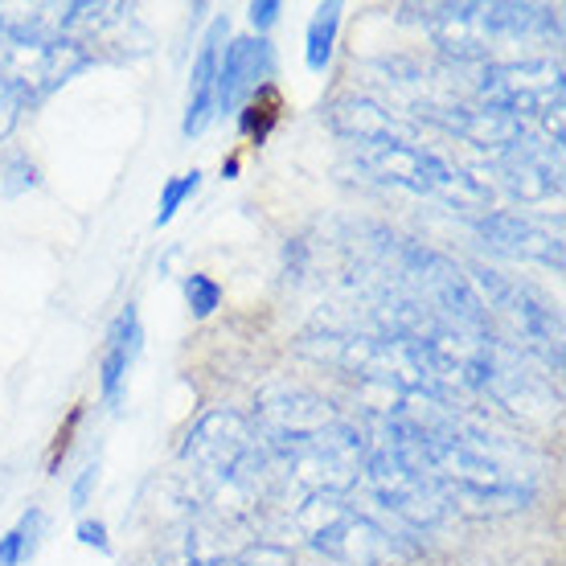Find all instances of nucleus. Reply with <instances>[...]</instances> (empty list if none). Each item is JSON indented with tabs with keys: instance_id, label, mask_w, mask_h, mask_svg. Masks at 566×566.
Segmentation results:
<instances>
[{
	"instance_id": "obj_1",
	"label": "nucleus",
	"mask_w": 566,
	"mask_h": 566,
	"mask_svg": "<svg viewBox=\"0 0 566 566\" xmlns=\"http://www.w3.org/2000/svg\"><path fill=\"white\" fill-rule=\"evenodd\" d=\"M386 439L436 484L448 510H525L534 496L530 472L505 460L493 436H484L481 427L407 407L386 419Z\"/></svg>"
},
{
	"instance_id": "obj_2",
	"label": "nucleus",
	"mask_w": 566,
	"mask_h": 566,
	"mask_svg": "<svg viewBox=\"0 0 566 566\" xmlns=\"http://www.w3.org/2000/svg\"><path fill=\"white\" fill-rule=\"evenodd\" d=\"M255 431L263 452L275 455L287 476L308 493L340 496L361 481L366 436L308 386H263L255 398Z\"/></svg>"
},
{
	"instance_id": "obj_3",
	"label": "nucleus",
	"mask_w": 566,
	"mask_h": 566,
	"mask_svg": "<svg viewBox=\"0 0 566 566\" xmlns=\"http://www.w3.org/2000/svg\"><path fill=\"white\" fill-rule=\"evenodd\" d=\"M308 357L328 361V366L345 369L369 386H382L395 390L407 402H443L452 398V390L439 382V374L431 369L411 340L378 333V328H357V333H340V328H325V333H312L300 345Z\"/></svg>"
},
{
	"instance_id": "obj_4",
	"label": "nucleus",
	"mask_w": 566,
	"mask_h": 566,
	"mask_svg": "<svg viewBox=\"0 0 566 566\" xmlns=\"http://www.w3.org/2000/svg\"><path fill=\"white\" fill-rule=\"evenodd\" d=\"M427 29L443 54L455 62H481L496 42L522 38H558V13L546 4H513V0H455L427 4Z\"/></svg>"
},
{
	"instance_id": "obj_5",
	"label": "nucleus",
	"mask_w": 566,
	"mask_h": 566,
	"mask_svg": "<svg viewBox=\"0 0 566 566\" xmlns=\"http://www.w3.org/2000/svg\"><path fill=\"white\" fill-rule=\"evenodd\" d=\"M296 530L312 551L340 566H407L419 554L411 538L328 493H308L296 510Z\"/></svg>"
},
{
	"instance_id": "obj_6",
	"label": "nucleus",
	"mask_w": 566,
	"mask_h": 566,
	"mask_svg": "<svg viewBox=\"0 0 566 566\" xmlns=\"http://www.w3.org/2000/svg\"><path fill=\"white\" fill-rule=\"evenodd\" d=\"M357 169L369 172L374 181L419 193V198H436L452 210L464 213H489L493 206V189L481 185L472 172L460 165L443 160L439 153L423 148L419 140H390V144H361L354 148Z\"/></svg>"
},
{
	"instance_id": "obj_7",
	"label": "nucleus",
	"mask_w": 566,
	"mask_h": 566,
	"mask_svg": "<svg viewBox=\"0 0 566 566\" xmlns=\"http://www.w3.org/2000/svg\"><path fill=\"white\" fill-rule=\"evenodd\" d=\"M185 460L193 464L201 484L230 505L255 493L259 476L268 468V452H263L255 423H247L234 411H210L206 419H198V427H189Z\"/></svg>"
},
{
	"instance_id": "obj_8",
	"label": "nucleus",
	"mask_w": 566,
	"mask_h": 566,
	"mask_svg": "<svg viewBox=\"0 0 566 566\" xmlns=\"http://www.w3.org/2000/svg\"><path fill=\"white\" fill-rule=\"evenodd\" d=\"M484 107L510 115L517 124L534 119L546 132V144L563 153V62L525 57V62H489L476 78Z\"/></svg>"
},
{
	"instance_id": "obj_9",
	"label": "nucleus",
	"mask_w": 566,
	"mask_h": 566,
	"mask_svg": "<svg viewBox=\"0 0 566 566\" xmlns=\"http://www.w3.org/2000/svg\"><path fill=\"white\" fill-rule=\"evenodd\" d=\"M374 501L382 505L390 517H398L411 530H436L448 517V501L436 493V484L427 481L423 472L398 452L390 439H378L366 448V464H361Z\"/></svg>"
},
{
	"instance_id": "obj_10",
	"label": "nucleus",
	"mask_w": 566,
	"mask_h": 566,
	"mask_svg": "<svg viewBox=\"0 0 566 566\" xmlns=\"http://www.w3.org/2000/svg\"><path fill=\"white\" fill-rule=\"evenodd\" d=\"M468 283H472L476 300L484 304V312L496 308L510 321V328L517 333L522 345H530L546 366L563 369V325H558V316H554L542 300L530 296L522 283H513V280H505V275L484 271V268H472Z\"/></svg>"
},
{
	"instance_id": "obj_11",
	"label": "nucleus",
	"mask_w": 566,
	"mask_h": 566,
	"mask_svg": "<svg viewBox=\"0 0 566 566\" xmlns=\"http://www.w3.org/2000/svg\"><path fill=\"white\" fill-rule=\"evenodd\" d=\"M476 230L481 239L510 259H522V263H542V268L563 271V239L542 230L538 222H530L522 213L510 210H489L476 218Z\"/></svg>"
},
{
	"instance_id": "obj_12",
	"label": "nucleus",
	"mask_w": 566,
	"mask_h": 566,
	"mask_svg": "<svg viewBox=\"0 0 566 566\" xmlns=\"http://www.w3.org/2000/svg\"><path fill=\"white\" fill-rule=\"evenodd\" d=\"M275 74V50L268 38H239L218 57V112H239Z\"/></svg>"
},
{
	"instance_id": "obj_13",
	"label": "nucleus",
	"mask_w": 566,
	"mask_h": 566,
	"mask_svg": "<svg viewBox=\"0 0 566 566\" xmlns=\"http://www.w3.org/2000/svg\"><path fill=\"white\" fill-rule=\"evenodd\" d=\"M493 165L513 193L525 201H546L563 193V153L551 148V144L534 140V136H525L517 148L496 156Z\"/></svg>"
},
{
	"instance_id": "obj_14",
	"label": "nucleus",
	"mask_w": 566,
	"mask_h": 566,
	"mask_svg": "<svg viewBox=\"0 0 566 566\" xmlns=\"http://www.w3.org/2000/svg\"><path fill=\"white\" fill-rule=\"evenodd\" d=\"M328 128L354 148L361 144H390V140H419L395 112H386L382 103L366 99V95H345L328 107Z\"/></svg>"
},
{
	"instance_id": "obj_15",
	"label": "nucleus",
	"mask_w": 566,
	"mask_h": 566,
	"mask_svg": "<svg viewBox=\"0 0 566 566\" xmlns=\"http://www.w3.org/2000/svg\"><path fill=\"white\" fill-rule=\"evenodd\" d=\"M222 33L227 25L218 21L210 29V38L201 42V54L193 62V74H189V103H185V124L181 132L193 140L210 128L213 112H218V57H222Z\"/></svg>"
},
{
	"instance_id": "obj_16",
	"label": "nucleus",
	"mask_w": 566,
	"mask_h": 566,
	"mask_svg": "<svg viewBox=\"0 0 566 566\" xmlns=\"http://www.w3.org/2000/svg\"><path fill=\"white\" fill-rule=\"evenodd\" d=\"M136 354H140V316H136V308H124L119 312V321L112 325V333H107V354H103V398L107 402H119L124 398V382H128V369L132 361H136Z\"/></svg>"
},
{
	"instance_id": "obj_17",
	"label": "nucleus",
	"mask_w": 566,
	"mask_h": 566,
	"mask_svg": "<svg viewBox=\"0 0 566 566\" xmlns=\"http://www.w3.org/2000/svg\"><path fill=\"white\" fill-rule=\"evenodd\" d=\"M337 29H340V4L328 0V4H316L308 25V45H304V62H308L312 74L328 71V57H333V45H337Z\"/></svg>"
},
{
	"instance_id": "obj_18",
	"label": "nucleus",
	"mask_w": 566,
	"mask_h": 566,
	"mask_svg": "<svg viewBox=\"0 0 566 566\" xmlns=\"http://www.w3.org/2000/svg\"><path fill=\"white\" fill-rule=\"evenodd\" d=\"M38 530H42V513L33 510L25 513L21 522L0 538V566H17L21 558H25L29 551H33V542H38Z\"/></svg>"
},
{
	"instance_id": "obj_19",
	"label": "nucleus",
	"mask_w": 566,
	"mask_h": 566,
	"mask_svg": "<svg viewBox=\"0 0 566 566\" xmlns=\"http://www.w3.org/2000/svg\"><path fill=\"white\" fill-rule=\"evenodd\" d=\"M198 185H201V172H181V177H172L169 185H165V193H160V206H156V227H169L172 222V213L181 210L185 198H193L198 193Z\"/></svg>"
},
{
	"instance_id": "obj_20",
	"label": "nucleus",
	"mask_w": 566,
	"mask_h": 566,
	"mask_svg": "<svg viewBox=\"0 0 566 566\" xmlns=\"http://www.w3.org/2000/svg\"><path fill=\"white\" fill-rule=\"evenodd\" d=\"M185 304H189V312L201 321V316H210V312L222 304V287H218L210 275L193 271V275H185Z\"/></svg>"
},
{
	"instance_id": "obj_21",
	"label": "nucleus",
	"mask_w": 566,
	"mask_h": 566,
	"mask_svg": "<svg viewBox=\"0 0 566 566\" xmlns=\"http://www.w3.org/2000/svg\"><path fill=\"white\" fill-rule=\"evenodd\" d=\"M189 566H283V554L251 551V554H239V558H210V563H189Z\"/></svg>"
},
{
	"instance_id": "obj_22",
	"label": "nucleus",
	"mask_w": 566,
	"mask_h": 566,
	"mask_svg": "<svg viewBox=\"0 0 566 566\" xmlns=\"http://www.w3.org/2000/svg\"><path fill=\"white\" fill-rule=\"evenodd\" d=\"M17 115H21V99H17L9 86L0 83V140L17 128Z\"/></svg>"
},
{
	"instance_id": "obj_23",
	"label": "nucleus",
	"mask_w": 566,
	"mask_h": 566,
	"mask_svg": "<svg viewBox=\"0 0 566 566\" xmlns=\"http://www.w3.org/2000/svg\"><path fill=\"white\" fill-rule=\"evenodd\" d=\"M280 13H283L280 0H255V4H251V25H255L259 33H268V29L280 21Z\"/></svg>"
},
{
	"instance_id": "obj_24",
	"label": "nucleus",
	"mask_w": 566,
	"mask_h": 566,
	"mask_svg": "<svg viewBox=\"0 0 566 566\" xmlns=\"http://www.w3.org/2000/svg\"><path fill=\"white\" fill-rule=\"evenodd\" d=\"M78 542H83V546H95V551H112V546H107V525L103 522H83L78 525Z\"/></svg>"
},
{
	"instance_id": "obj_25",
	"label": "nucleus",
	"mask_w": 566,
	"mask_h": 566,
	"mask_svg": "<svg viewBox=\"0 0 566 566\" xmlns=\"http://www.w3.org/2000/svg\"><path fill=\"white\" fill-rule=\"evenodd\" d=\"M95 481H99V464H86V468H83V476H78V484H74V493H71L74 510H83V505H86V496H91Z\"/></svg>"
}]
</instances>
